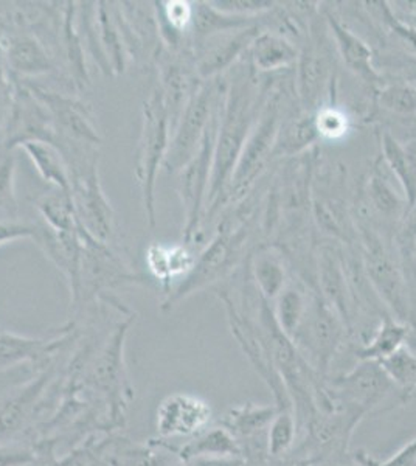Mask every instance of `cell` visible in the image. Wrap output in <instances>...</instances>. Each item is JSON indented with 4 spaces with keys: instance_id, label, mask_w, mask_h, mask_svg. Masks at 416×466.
Here are the masks:
<instances>
[{
    "instance_id": "cell-35",
    "label": "cell",
    "mask_w": 416,
    "mask_h": 466,
    "mask_svg": "<svg viewBox=\"0 0 416 466\" xmlns=\"http://www.w3.org/2000/svg\"><path fill=\"white\" fill-rule=\"evenodd\" d=\"M0 212H17L16 159L11 154L0 160Z\"/></svg>"
},
{
    "instance_id": "cell-30",
    "label": "cell",
    "mask_w": 416,
    "mask_h": 466,
    "mask_svg": "<svg viewBox=\"0 0 416 466\" xmlns=\"http://www.w3.org/2000/svg\"><path fill=\"white\" fill-rule=\"evenodd\" d=\"M238 446L235 445L232 437L226 431H211L208 434L202 435L193 443L187 446L185 456L187 457H226L237 456Z\"/></svg>"
},
{
    "instance_id": "cell-13",
    "label": "cell",
    "mask_w": 416,
    "mask_h": 466,
    "mask_svg": "<svg viewBox=\"0 0 416 466\" xmlns=\"http://www.w3.org/2000/svg\"><path fill=\"white\" fill-rule=\"evenodd\" d=\"M391 382L378 360H364L347 377L339 378L334 386L359 409H367L384 400Z\"/></svg>"
},
{
    "instance_id": "cell-45",
    "label": "cell",
    "mask_w": 416,
    "mask_h": 466,
    "mask_svg": "<svg viewBox=\"0 0 416 466\" xmlns=\"http://www.w3.org/2000/svg\"><path fill=\"white\" fill-rule=\"evenodd\" d=\"M198 466H241L238 461H226V459H200Z\"/></svg>"
},
{
    "instance_id": "cell-17",
    "label": "cell",
    "mask_w": 416,
    "mask_h": 466,
    "mask_svg": "<svg viewBox=\"0 0 416 466\" xmlns=\"http://www.w3.org/2000/svg\"><path fill=\"white\" fill-rule=\"evenodd\" d=\"M19 148L32 160L39 176L58 190L70 191V170L61 149L46 140H30Z\"/></svg>"
},
{
    "instance_id": "cell-43",
    "label": "cell",
    "mask_w": 416,
    "mask_h": 466,
    "mask_svg": "<svg viewBox=\"0 0 416 466\" xmlns=\"http://www.w3.org/2000/svg\"><path fill=\"white\" fill-rule=\"evenodd\" d=\"M401 237L404 243L411 244L416 238V201L407 207L406 217L402 219Z\"/></svg>"
},
{
    "instance_id": "cell-22",
    "label": "cell",
    "mask_w": 416,
    "mask_h": 466,
    "mask_svg": "<svg viewBox=\"0 0 416 466\" xmlns=\"http://www.w3.org/2000/svg\"><path fill=\"white\" fill-rule=\"evenodd\" d=\"M250 52L255 69L263 72L283 69L299 58L297 48L288 39L274 33H259L250 46Z\"/></svg>"
},
{
    "instance_id": "cell-14",
    "label": "cell",
    "mask_w": 416,
    "mask_h": 466,
    "mask_svg": "<svg viewBox=\"0 0 416 466\" xmlns=\"http://www.w3.org/2000/svg\"><path fill=\"white\" fill-rule=\"evenodd\" d=\"M327 21L330 32L338 46L339 54L342 56L343 63L347 64L348 69L353 70L365 83L376 85L380 81V75L376 74L371 64V48L358 35L345 27L338 17L328 15Z\"/></svg>"
},
{
    "instance_id": "cell-2",
    "label": "cell",
    "mask_w": 416,
    "mask_h": 466,
    "mask_svg": "<svg viewBox=\"0 0 416 466\" xmlns=\"http://www.w3.org/2000/svg\"><path fill=\"white\" fill-rule=\"evenodd\" d=\"M171 140V120L165 103L164 92L156 85L143 101L142 131L136 151V177L142 191L143 208L147 228L154 230L156 218V182L164 167Z\"/></svg>"
},
{
    "instance_id": "cell-46",
    "label": "cell",
    "mask_w": 416,
    "mask_h": 466,
    "mask_svg": "<svg viewBox=\"0 0 416 466\" xmlns=\"http://www.w3.org/2000/svg\"><path fill=\"white\" fill-rule=\"evenodd\" d=\"M409 257H411V263L413 266V270H415L416 276V238L409 244Z\"/></svg>"
},
{
    "instance_id": "cell-37",
    "label": "cell",
    "mask_w": 416,
    "mask_h": 466,
    "mask_svg": "<svg viewBox=\"0 0 416 466\" xmlns=\"http://www.w3.org/2000/svg\"><path fill=\"white\" fill-rule=\"evenodd\" d=\"M316 118L317 133L319 137L340 138L345 136L348 129L347 116L342 112L334 109V107H321L317 112Z\"/></svg>"
},
{
    "instance_id": "cell-9",
    "label": "cell",
    "mask_w": 416,
    "mask_h": 466,
    "mask_svg": "<svg viewBox=\"0 0 416 466\" xmlns=\"http://www.w3.org/2000/svg\"><path fill=\"white\" fill-rule=\"evenodd\" d=\"M24 83L48 112L53 125L63 137L92 147L100 144V134L92 120L90 107L83 101L33 83Z\"/></svg>"
},
{
    "instance_id": "cell-27",
    "label": "cell",
    "mask_w": 416,
    "mask_h": 466,
    "mask_svg": "<svg viewBox=\"0 0 416 466\" xmlns=\"http://www.w3.org/2000/svg\"><path fill=\"white\" fill-rule=\"evenodd\" d=\"M317 138H319V133H317L316 118L312 116H301L299 120H294L288 127L279 129L272 154L294 156L314 144Z\"/></svg>"
},
{
    "instance_id": "cell-42",
    "label": "cell",
    "mask_w": 416,
    "mask_h": 466,
    "mask_svg": "<svg viewBox=\"0 0 416 466\" xmlns=\"http://www.w3.org/2000/svg\"><path fill=\"white\" fill-rule=\"evenodd\" d=\"M384 11H385V19L389 21V24H391V27L393 28V33L395 35H398V37H400L401 41L402 43L409 44L413 50L416 52V32L413 30V28L407 27L406 24H400V22L395 21V17L391 16V11H389V8L385 6L384 4Z\"/></svg>"
},
{
    "instance_id": "cell-11",
    "label": "cell",
    "mask_w": 416,
    "mask_h": 466,
    "mask_svg": "<svg viewBox=\"0 0 416 466\" xmlns=\"http://www.w3.org/2000/svg\"><path fill=\"white\" fill-rule=\"evenodd\" d=\"M210 420V408L199 398L176 393L157 412V431L164 437H185L202 430Z\"/></svg>"
},
{
    "instance_id": "cell-21",
    "label": "cell",
    "mask_w": 416,
    "mask_h": 466,
    "mask_svg": "<svg viewBox=\"0 0 416 466\" xmlns=\"http://www.w3.org/2000/svg\"><path fill=\"white\" fill-rule=\"evenodd\" d=\"M327 58L316 46L303 50L299 59V94L306 109L317 106L328 76Z\"/></svg>"
},
{
    "instance_id": "cell-33",
    "label": "cell",
    "mask_w": 416,
    "mask_h": 466,
    "mask_svg": "<svg viewBox=\"0 0 416 466\" xmlns=\"http://www.w3.org/2000/svg\"><path fill=\"white\" fill-rule=\"evenodd\" d=\"M274 409L257 408V406L237 409L232 412L228 426L238 434H252L269 423L270 420L274 419Z\"/></svg>"
},
{
    "instance_id": "cell-47",
    "label": "cell",
    "mask_w": 416,
    "mask_h": 466,
    "mask_svg": "<svg viewBox=\"0 0 416 466\" xmlns=\"http://www.w3.org/2000/svg\"><path fill=\"white\" fill-rule=\"evenodd\" d=\"M0 144H2V142H0Z\"/></svg>"
},
{
    "instance_id": "cell-8",
    "label": "cell",
    "mask_w": 416,
    "mask_h": 466,
    "mask_svg": "<svg viewBox=\"0 0 416 466\" xmlns=\"http://www.w3.org/2000/svg\"><path fill=\"white\" fill-rule=\"evenodd\" d=\"M79 246H81V265H79V292L86 287L100 289L103 287H114L120 283H138L137 274L127 269L122 258L112 252L109 244L103 243L92 237L83 224L78 228Z\"/></svg>"
},
{
    "instance_id": "cell-3",
    "label": "cell",
    "mask_w": 416,
    "mask_h": 466,
    "mask_svg": "<svg viewBox=\"0 0 416 466\" xmlns=\"http://www.w3.org/2000/svg\"><path fill=\"white\" fill-rule=\"evenodd\" d=\"M246 238L248 226L233 228L232 224H221L206 249L200 252L199 257H196L193 269L180 281L179 287L169 292L162 308L169 309L185 297L208 287L213 281L221 280V277L237 265Z\"/></svg>"
},
{
    "instance_id": "cell-20",
    "label": "cell",
    "mask_w": 416,
    "mask_h": 466,
    "mask_svg": "<svg viewBox=\"0 0 416 466\" xmlns=\"http://www.w3.org/2000/svg\"><path fill=\"white\" fill-rule=\"evenodd\" d=\"M96 28L101 48L109 61L112 75L125 74L129 54L122 30L118 27V22L114 15V8L109 2H96Z\"/></svg>"
},
{
    "instance_id": "cell-34",
    "label": "cell",
    "mask_w": 416,
    "mask_h": 466,
    "mask_svg": "<svg viewBox=\"0 0 416 466\" xmlns=\"http://www.w3.org/2000/svg\"><path fill=\"white\" fill-rule=\"evenodd\" d=\"M43 340L25 339L15 334H0V366L25 360L37 353Z\"/></svg>"
},
{
    "instance_id": "cell-44",
    "label": "cell",
    "mask_w": 416,
    "mask_h": 466,
    "mask_svg": "<svg viewBox=\"0 0 416 466\" xmlns=\"http://www.w3.org/2000/svg\"><path fill=\"white\" fill-rule=\"evenodd\" d=\"M30 461V457L22 451H0V466H17L24 465Z\"/></svg>"
},
{
    "instance_id": "cell-28",
    "label": "cell",
    "mask_w": 416,
    "mask_h": 466,
    "mask_svg": "<svg viewBox=\"0 0 416 466\" xmlns=\"http://www.w3.org/2000/svg\"><path fill=\"white\" fill-rule=\"evenodd\" d=\"M253 276L259 291L268 300L279 297L285 289V268L275 255L259 254L253 263Z\"/></svg>"
},
{
    "instance_id": "cell-6",
    "label": "cell",
    "mask_w": 416,
    "mask_h": 466,
    "mask_svg": "<svg viewBox=\"0 0 416 466\" xmlns=\"http://www.w3.org/2000/svg\"><path fill=\"white\" fill-rule=\"evenodd\" d=\"M364 244L365 270L370 283L401 322L415 319L416 311L411 303L406 277L402 276L400 268L374 235L365 232Z\"/></svg>"
},
{
    "instance_id": "cell-38",
    "label": "cell",
    "mask_w": 416,
    "mask_h": 466,
    "mask_svg": "<svg viewBox=\"0 0 416 466\" xmlns=\"http://www.w3.org/2000/svg\"><path fill=\"white\" fill-rule=\"evenodd\" d=\"M145 260H147L149 272L153 274L156 280L162 281V285H164L167 294H168L171 281H173L171 270H169L168 248L164 244H149Z\"/></svg>"
},
{
    "instance_id": "cell-10",
    "label": "cell",
    "mask_w": 416,
    "mask_h": 466,
    "mask_svg": "<svg viewBox=\"0 0 416 466\" xmlns=\"http://www.w3.org/2000/svg\"><path fill=\"white\" fill-rule=\"evenodd\" d=\"M259 35L257 25L238 32L218 35L207 39L206 43L199 44L196 47V56H199L195 63L196 75L200 80H213L222 70L228 69L235 63V59L252 46Z\"/></svg>"
},
{
    "instance_id": "cell-5",
    "label": "cell",
    "mask_w": 416,
    "mask_h": 466,
    "mask_svg": "<svg viewBox=\"0 0 416 466\" xmlns=\"http://www.w3.org/2000/svg\"><path fill=\"white\" fill-rule=\"evenodd\" d=\"M221 106L211 116L200 147L191 157L190 162L179 171V195L184 206L185 224L184 241L190 244L199 232L200 223L206 210L207 198L210 190L211 170H213V154L219 127Z\"/></svg>"
},
{
    "instance_id": "cell-23",
    "label": "cell",
    "mask_w": 416,
    "mask_h": 466,
    "mask_svg": "<svg viewBox=\"0 0 416 466\" xmlns=\"http://www.w3.org/2000/svg\"><path fill=\"white\" fill-rule=\"evenodd\" d=\"M44 224L55 232H76L79 228L78 215L75 208L72 191L56 190L41 198L36 204Z\"/></svg>"
},
{
    "instance_id": "cell-39",
    "label": "cell",
    "mask_w": 416,
    "mask_h": 466,
    "mask_svg": "<svg viewBox=\"0 0 416 466\" xmlns=\"http://www.w3.org/2000/svg\"><path fill=\"white\" fill-rule=\"evenodd\" d=\"M294 434V419H292L288 412L279 413V417L274 420L272 426H270V452H272L274 456H279L281 452H285V451L292 445Z\"/></svg>"
},
{
    "instance_id": "cell-7",
    "label": "cell",
    "mask_w": 416,
    "mask_h": 466,
    "mask_svg": "<svg viewBox=\"0 0 416 466\" xmlns=\"http://www.w3.org/2000/svg\"><path fill=\"white\" fill-rule=\"evenodd\" d=\"M279 133V105L272 100L264 106L259 122L249 134L243 153L239 156L232 180L227 188L226 199H233L244 193L249 184L259 175L264 162L269 159L274 151L275 142Z\"/></svg>"
},
{
    "instance_id": "cell-19",
    "label": "cell",
    "mask_w": 416,
    "mask_h": 466,
    "mask_svg": "<svg viewBox=\"0 0 416 466\" xmlns=\"http://www.w3.org/2000/svg\"><path fill=\"white\" fill-rule=\"evenodd\" d=\"M319 281L323 299L334 307L339 318L350 325L347 277L342 263L331 249H323L319 255Z\"/></svg>"
},
{
    "instance_id": "cell-32",
    "label": "cell",
    "mask_w": 416,
    "mask_h": 466,
    "mask_svg": "<svg viewBox=\"0 0 416 466\" xmlns=\"http://www.w3.org/2000/svg\"><path fill=\"white\" fill-rule=\"evenodd\" d=\"M380 106L401 116L416 114V89L409 85H391L382 89Z\"/></svg>"
},
{
    "instance_id": "cell-18",
    "label": "cell",
    "mask_w": 416,
    "mask_h": 466,
    "mask_svg": "<svg viewBox=\"0 0 416 466\" xmlns=\"http://www.w3.org/2000/svg\"><path fill=\"white\" fill-rule=\"evenodd\" d=\"M382 160L385 167L393 173L401 190L404 193L407 207L416 201V151L406 148L391 134H382L380 138Z\"/></svg>"
},
{
    "instance_id": "cell-29",
    "label": "cell",
    "mask_w": 416,
    "mask_h": 466,
    "mask_svg": "<svg viewBox=\"0 0 416 466\" xmlns=\"http://www.w3.org/2000/svg\"><path fill=\"white\" fill-rule=\"evenodd\" d=\"M305 314V299L300 291H297L295 288H285L279 296L277 314L274 316L279 329L288 338L294 336Z\"/></svg>"
},
{
    "instance_id": "cell-24",
    "label": "cell",
    "mask_w": 416,
    "mask_h": 466,
    "mask_svg": "<svg viewBox=\"0 0 416 466\" xmlns=\"http://www.w3.org/2000/svg\"><path fill=\"white\" fill-rule=\"evenodd\" d=\"M63 10V43L66 55L69 59L70 72L74 76L75 85L83 89L89 85V74L86 69L85 46L81 43L78 24H76V4L67 2Z\"/></svg>"
},
{
    "instance_id": "cell-15",
    "label": "cell",
    "mask_w": 416,
    "mask_h": 466,
    "mask_svg": "<svg viewBox=\"0 0 416 466\" xmlns=\"http://www.w3.org/2000/svg\"><path fill=\"white\" fill-rule=\"evenodd\" d=\"M250 27H257V17L228 15L215 8L210 2H198L193 5L191 32L195 35L196 47L218 35Z\"/></svg>"
},
{
    "instance_id": "cell-12",
    "label": "cell",
    "mask_w": 416,
    "mask_h": 466,
    "mask_svg": "<svg viewBox=\"0 0 416 466\" xmlns=\"http://www.w3.org/2000/svg\"><path fill=\"white\" fill-rule=\"evenodd\" d=\"M0 37L8 70L17 78L55 72V64L47 54V48L32 33H15L11 36L0 35Z\"/></svg>"
},
{
    "instance_id": "cell-26",
    "label": "cell",
    "mask_w": 416,
    "mask_h": 466,
    "mask_svg": "<svg viewBox=\"0 0 416 466\" xmlns=\"http://www.w3.org/2000/svg\"><path fill=\"white\" fill-rule=\"evenodd\" d=\"M367 190H369L370 202L382 217L395 219L401 217V213L404 210V204L407 206V202L395 190L391 177L387 176L385 170H380V164L376 165L371 171Z\"/></svg>"
},
{
    "instance_id": "cell-31",
    "label": "cell",
    "mask_w": 416,
    "mask_h": 466,
    "mask_svg": "<svg viewBox=\"0 0 416 466\" xmlns=\"http://www.w3.org/2000/svg\"><path fill=\"white\" fill-rule=\"evenodd\" d=\"M391 381L402 387H411L416 384V353L409 347L402 345L395 353L378 360Z\"/></svg>"
},
{
    "instance_id": "cell-4",
    "label": "cell",
    "mask_w": 416,
    "mask_h": 466,
    "mask_svg": "<svg viewBox=\"0 0 416 466\" xmlns=\"http://www.w3.org/2000/svg\"><path fill=\"white\" fill-rule=\"evenodd\" d=\"M217 86L215 78L199 83L180 112L171 131L168 153L164 162L168 173H179L199 149L211 116L217 111Z\"/></svg>"
},
{
    "instance_id": "cell-16",
    "label": "cell",
    "mask_w": 416,
    "mask_h": 466,
    "mask_svg": "<svg viewBox=\"0 0 416 466\" xmlns=\"http://www.w3.org/2000/svg\"><path fill=\"white\" fill-rule=\"evenodd\" d=\"M336 314L338 313L332 309L331 305L323 299V296L317 297L314 300L309 329H311L312 345L316 347L319 369L321 371L327 370L340 340V322Z\"/></svg>"
},
{
    "instance_id": "cell-40",
    "label": "cell",
    "mask_w": 416,
    "mask_h": 466,
    "mask_svg": "<svg viewBox=\"0 0 416 466\" xmlns=\"http://www.w3.org/2000/svg\"><path fill=\"white\" fill-rule=\"evenodd\" d=\"M210 4L219 11L237 16H255L264 11L272 10V6L275 5L274 2L264 0H218Z\"/></svg>"
},
{
    "instance_id": "cell-1",
    "label": "cell",
    "mask_w": 416,
    "mask_h": 466,
    "mask_svg": "<svg viewBox=\"0 0 416 466\" xmlns=\"http://www.w3.org/2000/svg\"><path fill=\"white\" fill-rule=\"evenodd\" d=\"M255 96L257 92L252 76L249 72L241 70L227 90L226 101L221 107L213 154L210 190L207 198L208 217L217 212L222 202L226 201L227 188L232 180L233 171L243 153L249 134L252 131L253 118L257 114Z\"/></svg>"
},
{
    "instance_id": "cell-36",
    "label": "cell",
    "mask_w": 416,
    "mask_h": 466,
    "mask_svg": "<svg viewBox=\"0 0 416 466\" xmlns=\"http://www.w3.org/2000/svg\"><path fill=\"white\" fill-rule=\"evenodd\" d=\"M16 80L6 66L5 55H4V44L0 37V133L5 127L6 118L10 116L13 98H15Z\"/></svg>"
},
{
    "instance_id": "cell-25",
    "label": "cell",
    "mask_w": 416,
    "mask_h": 466,
    "mask_svg": "<svg viewBox=\"0 0 416 466\" xmlns=\"http://www.w3.org/2000/svg\"><path fill=\"white\" fill-rule=\"evenodd\" d=\"M407 334L409 329L406 323L398 322L391 316H385L384 322L380 323V329L374 334L373 339L364 347L356 350V356L364 360H382L404 345Z\"/></svg>"
},
{
    "instance_id": "cell-41",
    "label": "cell",
    "mask_w": 416,
    "mask_h": 466,
    "mask_svg": "<svg viewBox=\"0 0 416 466\" xmlns=\"http://www.w3.org/2000/svg\"><path fill=\"white\" fill-rule=\"evenodd\" d=\"M36 233V224L22 223L16 219H2L0 221V246L22 238L35 239Z\"/></svg>"
}]
</instances>
